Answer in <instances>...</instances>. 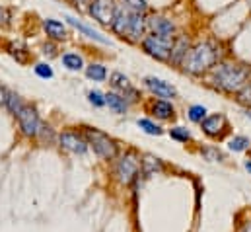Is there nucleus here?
I'll use <instances>...</instances> for the list:
<instances>
[{
	"label": "nucleus",
	"instance_id": "nucleus-1",
	"mask_svg": "<svg viewBox=\"0 0 251 232\" xmlns=\"http://www.w3.org/2000/svg\"><path fill=\"white\" fill-rule=\"evenodd\" d=\"M251 68L238 62H220L214 68V86L224 92H240L250 82Z\"/></svg>",
	"mask_w": 251,
	"mask_h": 232
},
{
	"label": "nucleus",
	"instance_id": "nucleus-2",
	"mask_svg": "<svg viewBox=\"0 0 251 232\" xmlns=\"http://www.w3.org/2000/svg\"><path fill=\"white\" fill-rule=\"evenodd\" d=\"M216 58H218V47L212 41H202L187 53L183 60V68L191 74H201L210 66H214Z\"/></svg>",
	"mask_w": 251,
	"mask_h": 232
},
{
	"label": "nucleus",
	"instance_id": "nucleus-3",
	"mask_svg": "<svg viewBox=\"0 0 251 232\" xmlns=\"http://www.w3.org/2000/svg\"><path fill=\"white\" fill-rule=\"evenodd\" d=\"M82 135H84L88 146H90L101 160L111 162V160H115V158L121 154L119 143H117L113 137H109L107 133H103V131H100V129H96V127H84V133H82Z\"/></svg>",
	"mask_w": 251,
	"mask_h": 232
},
{
	"label": "nucleus",
	"instance_id": "nucleus-4",
	"mask_svg": "<svg viewBox=\"0 0 251 232\" xmlns=\"http://www.w3.org/2000/svg\"><path fill=\"white\" fill-rule=\"evenodd\" d=\"M115 179L121 185H132L140 177V156L136 150H125L115 158Z\"/></svg>",
	"mask_w": 251,
	"mask_h": 232
},
{
	"label": "nucleus",
	"instance_id": "nucleus-5",
	"mask_svg": "<svg viewBox=\"0 0 251 232\" xmlns=\"http://www.w3.org/2000/svg\"><path fill=\"white\" fill-rule=\"evenodd\" d=\"M172 45H174V39L172 37H164V35H156V33H150L142 39V47L148 55L160 58H170V53H172Z\"/></svg>",
	"mask_w": 251,
	"mask_h": 232
},
{
	"label": "nucleus",
	"instance_id": "nucleus-6",
	"mask_svg": "<svg viewBox=\"0 0 251 232\" xmlns=\"http://www.w3.org/2000/svg\"><path fill=\"white\" fill-rule=\"evenodd\" d=\"M18 119V125H20V131L25 135V137H37V133H39V127H41V119L37 116V112H35V108H31V106H24L22 108V112L16 116Z\"/></svg>",
	"mask_w": 251,
	"mask_h": 232
},
{
	"label": "nucleus",
	"instance_id": "nucleus-7",
	"mask_svg": "<svg viewBox=\"0 0 251 232\" xmlns=\"http://www.w3.org/2000/svg\"><path fill=\"white\" fill-rule=\"evenodd\" d=\"M59 145L61 148L66 152H72V154H78V156H84L88 152V143L84 139L82 133H76V131H63L59 135Z\"/></svg>",
	"mask_w": 251,
	"mask_h": 232
},
{
	"label": "nucleus",
	"instance_id": "nucleus-8",
	"mask_svg": "<svg viewBox=\"0 0 251 232\" xmlns=\"http://www.w3.org/2000/svg\"><path fill=\"white\" fill-rule=\"evenodd\" d=\"M115 10H117V6L113 0H92V4H90L92 18L101 26H111V22L115 18Z\"/></svg>",
	"mask_w": 251,
	"mask_h": 232
},
{
	"label": "nucleus",
	"instance_id": "nucleus-9",
	"mask_svg": "<svg viewBox=\"0 0 251 232\" xmlns=\"http://www.w3.org/2000/svg\"><path fill=\"white\" fill-rule=\"evenodd\" d=\"M201 129L206 137L210 139H220L224 135V131L228 129V121L222 114H212V116H206L201 123Z\"/></svg>",
	"mask_w": 251,
	"mask_h": 232
},
{
	"label": "nucleus",
	"instance_id": "nucleus-10",
	"mask_svg": "<svg viewBox=\"0 0 251 232\" xmlns=\"http://www.w3.org/2000/svg\"><path fill=\"white\" fill-rule=\"evenodd\" d=\"M144 84H146V88L152 92V94H156L158 98H162V100H174V98H177V90H176V86H172L170 82H166V80H162V78H156V76H146L144 78Z\"/></svg>",
	"mask_w": 251,
	"mask_h": 232
},
{
	"label": "nucleus",
	"instance_id": "nucleus-11",
	"mask_svg": "<svg viewBox=\"0 0 251 232\" xmlns=\"http://www.w3.org/2000/svg\"><path fill=\"white\" fill-rule=\"evenodd\" d=\"M109 84L113 86V90H117V94H121L126 102H136L138 100V92L136 88H132L130 80L126 78L123 72H113L111 78H109Z\"/></svg>",
	"mask_w": 251,
	"mask_h": 232
},
{
	"label": "nucleus",
	"instance_id": "nucleus-12",
	"mask_svg": "<svg viewBox=\"0 0 251 232\" xmlns=\"http://www.w3.org/2000/svg\"><path fill=\"white\" fill-rule=\"evenodd\" d=\"M164 170H166V166H164L162 158H158V156H154V154H144V156L140 158V175L152 177V175H156V174H162Z\"/></svg>",
	"mask_w": 251,
	"mask_h": 232
},
{
	"label": "nucleus",
	"instance_id": "nucleus-13",
	"mask_svg": "<svg viewBox=\"0 0 251 232\" xmlns=\"http://www.w3.org/2000/svg\"><path fill=\"white\" fill-rule=\"evenodd\" d=\"M148 28L152 29V33L156 35H164V37H172L176 31V26L172 20L164 18V16H154L148 20Z\"/></svg>",
	"mask_w": 251,
	"mask_h": 232
},
{
	"label": "nucleus",
	"instance_id": "nucleus-14",
	"mask_svg": "<svg viewBox=\"0 0 251 232\" xmlns=\"http://www.w3.org/2000/svg\"><path fill=\"white\" fill-rule=\"evenodd\" d=\"M146 18L144 14H136V12H130V22H128V35L132 39H144V33H146Z\"/></svg>",
	"mask_w": 251,
	"mask_h": 232
},
{
	"label": "nucleus",
	"instance_id": "nucleus-15",
	"mask_svg": "<svg viewBox=\"0 0 251 232\" xmlns=\"http://www.w3.org/2000/svg\"><path fill=\"white\" fill-rule=\"evenodd\" d=\"M128 22H130V10H126L125 6H121V8L115 10V18L111 22V28H113L115 33L125 37V33H128Z\"/></svg>",
	"mask_w": 251,
	"mask_h": 232
},
{
	"label": "nucleus",
	"instance_id": "nucleus-16",
	"mask_svg": "<svg viewBox=\"0 0 251 232\" xmlns=\"http://www.w3.org/2000/svg\"><path fill=\"white\" fill-rule=\"evenodd\" d=\"M187 51H189V39L185 35H181V37H177L176 41H174V45H172V53H170V60L174 62V64H181L185 57H187Z\"/></svg>",
	"mask_w": 251,
	"mask_h": 232
},
{
	"label": "nucleus",
	"instance_id": "nucleus-17",
	"mask_svg": "<svg viewBox=\"0 0 251 232\" xmlns=\"http://www.w3.org/2000/svg\"><path fill=\"white\" fill-rule=\"evenodd\" d=\"M152 114L158 119H162V121H168V119L176 117V110H174V106L168 100H156L152 104Z\"/></svg>",
	"mask_w": 251,
	"mask_h": 232
},
{
	"label": "nucleus",
	"instance_id": "nucleus-18",
	"mask_svg": "<svg viewBox=\"0 0 251 232\" xmlns=\"http://www.w3.org/2000/svg\"><path fill=\"white\" fill-rule=\"evenodd\" d=\"M43 29H45V33L51 39H64L66 37V28H64L59 20H53V18L43 20Z\"/></svg>",
	"mask_w": 251,
	"mask_h": 232
},
{
	"label": "nucleus",
	"instance_id": "nucleus-19",
	"mask_svg": "<svg viewBox=\"0 0 251 232\" xmlns=\"http://www.w3.org/2000/svg\"><path fill=\"white\" fill-rule=\"evenodd\" d=\"M66 22L70 24V26H74L78 31H82L84 35H88V37H92V39H96V41H100V43H109V39L107 37H103L100 31H96V29H92V28H88L86 24H82V22H78L76 18H72V16H66Z\"/></svg>",
	"mask_w": 251,
	"mask_h": 232
},
{
	"label": "nucleus",
	"instance_id": "nucleus-20",
	"mask_svg": "<svg viewBox=\"0 0 251 232\" xmlns=\"http://www.w3.org/2000/svg\"><path fill=\"white\" fill-rule=\"evenodd\" d=\"M105 106H109V110H113L115 114H126V110H128V102L117 92L105 94Z\"/></svg>",
	"mask_w": 251,
	"mask_h": 232
},
{
	"label": "nucleus",
	"instance_id": "nucleus-21",
	"mask_svg": "<svg viewBox=\"0 0 251 232\" xmlns=\"http://www.w3.org/2000/svg\"><path fill=\"white\" fill-rule=\"evenodd\" d=\"M4 106L8 108V112H10L12 116L16 117L20 112H22V108H24L25 104L22 102V98H20L18 94H14V92H6V102H4Z\"/></svg>",
	"mask_w": 251,
	"mask_h": 232
},
{
	"label": "nucleus",
	"instance_id": "nucleus-22",
	"mask_svg": "<svg viewBox=\"0 0 251 232\" xmlns=\"http://www.w3.org/2000/svg\"><path fill=\"white\" fill-rule=\"evenodd\" d=\"M136 125L146 133V135H152V137H160L162 133H164V129L160 127V125H156L152 119H148V117H140L138 121H136Z\"/></svg>",
	"mask_w": 251,
	"mask_h": 232
},
{
	"label": "nucleus",
	"instance_id": "nucleus-23",
	"mask_svg": "<svg viewBox=\"0 0 251 232\" xmlns=\"http://www.w3.org/2000/svg\"><path fill=\"white\" fill-rule=\"evenodd\" d=\"M86 76L90 78V80H94V82H103L105 78H107V70H105V66L103 64H90L88 68H86Z\"/></svg>",
	"mask_w": 251,
	"mask_h": 232
},
{
	"label": "nucleus",
	"instance_id": "nucleus-24",
	"mask_svg": "<svg viewBox=\"0 0 251 232\" xmlns=\"http://www.w3.org/2000/svg\"><path fill=\"white\" fill-rule=\"evenodd\" d=\"M250 139L246 137V135H236V137H232L230 141H228V148L232 150V152H244V150H248L250 148Z\"/></svg>",
	"mask_w": 251,
	"mask_h": 232
},
{
	"label": "nucleus",
	"instance_id": "nucleus-25",
	"mask_svg": "<svg viewBox=\"0 0 251 232\" xmlns=\"http://www.w3.org/2000/svg\"><path fill=\"white\" fill-rule=\"evenodd\" d=\"M63 64L68 70H80L84 66V60H82V57L78 53H64Z\"/></svg>",
	"mask_w": 251,
	"mask_h": 232
},
{
	"label": "nucleus",
	"instance_id": "nucleus-26",
	"mask_svg": "<svg viewBox=\"0 0 251 232\" xmlns=\"http://www.w3.org/2000/svg\"><path fill=\"white\" fill-rule=\"evenodd\" d=\"M170 137L174 141H177V143H189L193 139V135H191V131H189L187 127H179V125L170 129Z\"/></svg>",
	"mask_w": 251,
	"mask_h": 232
},
{
	"label": "nucleus",
	"instance_id": "nucleus-27",
	"mask_svg": "<svg viewBox=\"0 0 251 232\" xmlns=\"http://www.w3.org/2000/svg\"><path fill=\"white\" fill-rule=\"evenodd\" d=\"M201 154H202V158L208 160V162H222V160H224L222 150H218L216 146H204V148H201Z\"/></svg>",
	"mask_w": 251,
	"mask_h": 232
},
{
	"label": "nucleus",
	"instance_id": "nucleus-28",
	"mask_svg": "<svg viewBox=\"0 0 251 232\" xmlns=\"http://www.w3.org/2000/svg\"><path fill=\"white\" fill-rule=\"evenodd\" d=\"M8 51H10V55L16 58L18 62H25L27 60V49H25L24 43H10Z\"/></svg>",
	"mask_w": 251,
	"mask_h": 232
},
{
	"label": "nucleus",
	"instance_id": "nucleus-29",
	"mask_svg": "<svg viewBox=\"0 0 251 232\" xmlns=\"http://www.w3.org/2000/svg\"><path fill=\"white\" fill-rule=\"evenodd\" d=\"M187 117L193 123H202V119L206 117V108L201 104H195L187 110Z\"/></svg>",
	"mask_w": 251,
	"mask_h": 232
},
{
	"label": "nucleus",
	"instance_id": "nucleus-30",
	"mask_svg": "<svg viewBox=\"0 0 251 232\" xmlns=\"http://www.w3.org/2000/svg\"><path fill=\"white\" fill-rule=\"evenodd\" d=\"M37 137L41 139V141H45V143H49V145H53L55 143V131L49 127V125H45V123H41V127H39V133H37Z\"/></svg>",
	"mask_w": 251,
	"mask_h": 232
},
{
	"label": "nucleus",
	"instance_id": "nucleus-31",
	"mask_svg": "<svg viewBox=\"0 0 251 232\" xmlns=\"http://www.w3.org/2000/svg\"><path fill=\"white\" fill-rule=\"evenodd\" d=\"M123 2H125L126 10L136 12V14H144V12H146V8H148L146 0H123Z\"/></svg>",
	"mask_w": 251,
	"mask_h": 232
},
{
	"label": "nucleus",
	"instance_id": "nucleus-32",
	"mask_svg": "<svg viewBox=\"0 0 251 232\" xmlns=\"http://www.w3.org/2000/svg\"><path fill=\"white\" fill-rule=\"evenodd\" d=\"M88 102H90L92 106H96V108H103V106H105V96H103L101 92H98V90H92V92L88 94Z\"/></svg>",
	"mask_w": 251,
	"mask_h": 232
},
{
	"label": "nucleus",
	"instance_id": "nucleus-33",
	"mask_svg": "<svg viewBox=\"0 0 251 232\" xmlns=\"http://www.w3.org/2000/svg\"><path fill=\"white\" fill-rule=\"evenodd\" d=\"M35 74L41 78H53V68L45 62H39V64H35Z\"/></svg>",
	"mask_w": 251,
	"mask_h": 232
},
{
	"label": "nucleus",
	"instance_id": "nucleus-34",
	"mask_svg": "<svg viewBox=\"0 0 251 232\" xmlns=\"http://www.w3.org/2000/svg\"><path fill=\"white\" fill-rule=\"evenodd\" d=\"M238 102H240V104H246V106H251V82L250 84H246V86L240 90V94H238Z\"/></svg>",
	"mask_w": 251,
	"mask_h": 232
},
{
	"label": "nucleus",
	"instance_id": "nucleus-35",
	"mask_svg": "<svg viewBox=\"0 0 251 232\" xmlns=\"http://www.w3.org/2000/svg\"><path fill=\"white\" fill-rule=\"evenodd\" d=\"M12 20V12L8 8H0V26H10Z\"/></svg>",
	"mask_w": 251,
	"mask_h": 232
},
{
	"label": "nucleus",
	"instance_id": "nucleus-36",
	"mask_svg": "<svg viewBox=\"0 0 251 232\" xmlns=\"http://www.w3.org/2000/svg\"><path fill=\"white\" fill-rule=\"evenodd\" d=\"M43 55H45V57H57V47H55L53 43H47V45L43 47Z\"/></svg>",
	"mask_w": 251,
	"mask_h": 232
},
{
	"label": "nucleus",
	"instance_id": "nucleus-37",
	"mask_svg": "<svg viewBox=\"0 0 251 232\" xmlns=\"http://www.w3.org/2000/svg\"><path fill=\"white\" fill-rule=\"evenodd\" d=\"M240 232H251V219H250V221H246V223L242 225Z\"/></svg>",
	"mask_w": 251,
	"mask_h": 232
},
{
	"label": "nucleus",
	"instance_id": "nucleus-38",
	"mask_svg": "<svg viewBox=\"0 0 251 232\" xmlns=\"http://www.w3.org/2000/svg\"><path fill=\"white\" fill-rule=\"evenodd\" d=\"M4 102H6V90L0 88V106H4Z\"/></svg>",
	"mask_w": 251,
	"mask_h": 232
},
{
	"label": "nucleus",
	"instance_id": "nucleus-39",
	"mask_svg": "<svg viewBox=\"0 0 251 232\" xmlns=\"http://www.w3.org/2000/svg\"><path fill=\"white\" fill-rule=\"evenodd\" d=\"M244 168L251 174V160H246V162H244Z\"/></svg>",
	"mask_w": 251,
	"mask_h": 232
},
{
	"label": "nucleus",
	"instance_id": "nucleus-40",
	"mask_svg": "<svg viewBox=\"0 0 251 232\" xmlns=\"http://www.w3.org/2000/svg\"><path fill=\"white\" fill-rule=\"evenodd\" d=\"M246 117H248V119H251V110H246Z\"/></svg>",
	"mask_w": 251,
	"mask_h": 232
},
{
	"label": "nucleus",
	"instance_id": "nucleus-41",
	"mask_svg": "<svg viewBox=\"0 0 251 232\" xmlns=\"http://www.w3.org/2000/svg\"><path fill=\"white\" fill-rule=\"evenodd\" d=\"M250 154H251V150H250Z\"/></svg>",
	"mask_w": 251,
	"mask_h": 232
}]
</instances>
